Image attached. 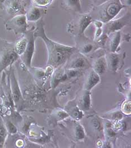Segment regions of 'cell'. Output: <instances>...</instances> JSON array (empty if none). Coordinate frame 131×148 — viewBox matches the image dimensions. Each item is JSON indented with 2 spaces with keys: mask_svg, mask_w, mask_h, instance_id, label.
Segmentation results:
<instances>
[{
  "mask_svg": "<svg viewBox=\"0 0 131 148\" xmlns=\"http://www.w3.org/2000/svg\"><path fill=\"white\" fill-rule=\"evenodd\" d=\"M6 136V132L5 128L0 126V145H2Z\"/></svg>",
  "mask_w": 131,
  "mask_h": 148,
  "instance_id": "23",
  "label": "cell"
},
{
  "mask_svg": "<svg viewBox=\"0 0 131 148\" xmlns=\"http://www.w3.org/2000/svg\"><path fill=\"white\" fill-rule=\"evenodd\" d=\"M92 22V19L91 16L88 15H83L78 20V27L79 34L81 35L83 34L85 30Z\"/></svg>",
  "mask_w": 131,
  "mask_h": 148,
  "instance_id": "13",
  "label": "cell"
},
{
  "mask_svg": "<svg viewBox=\"0 0 131 148\" xmlns=\"http://www.w3.org/2000/svg\"><path fill=\"white\" fill-rule=\"evenodd\" d=\"M100 81V75L96 73L93 69L88 73L86 78L84 90L90 91L96 85H98Z\"/></svg>",
  "mask_w": 131,
  "mask_h": 148,
  "instance_id": "8",
  "label": "cell"
},
{
  "mask_svg": "<svg viewBox=\"0 0 131 148\" xmlns=\"http://www.w3.org/2000/svg\"><path fill=\"white\" fill-rule=\"evenodd\" d=\"M109 42L108 44V49L110 53H115L120 44L121 36L120 31L114 32L111 34Z\"/></svg>",
  "mask_w": 131,
  "mask_h": 148,
  "instance_id": "11",
  "label": "cell"
},
{
  "mask_svg": "<svg viewBox=\"0 0 131 148\" xmlns=\"http://www.w3.org/2000/svg\"><path fill=\"white\" fill-rule=\"evenodd\" d=\"M93 49V45L91 43H87L82 46L81 50V51L83 54L86 55L91 52Z\"/></svg>",
  "mask_w": 131,
  "mask_h": 148,
  "instance_id": "21",
  "label": "cell"
},
{
  "mask_svg": "<svg viewBox=\"0 0 131 148\" xmlns=\"http://www.w3.org/2000/svg\"><path fill=\"white\" fill-rule=\"evenodd\" d=\"M18 56L14 49L9 48L3 50L0 54V71L16 61Z\"/></svg>",
  "mask_w": 131,
  "mask_h": 148,
  "instance_id": "4",
  "label": "cell"
},
{
  "mask_svg": "<svg viewBox=\"0 0 131 148\" xmlns=\"http://www.w3.org/2000/svg\"><path fill=\"white\" fill-rule=\"evenodd\" d=\"M53 0H32L33 6L37 7H46L51 3Z\"/></svg>",
  "mask_w": 131,
  "mask_h": 148,
  "instance_id": "19",
  "label": "cell"
},
{
  "mask_svg": "<svg viewBox=\"0 0 131 148\" xmlns=\"http://www.w3.org/2000/svg\"><path fill=\"white\" fill-rule=\"evenodd\" d=\"M107 66L113 72L116 71L120 68L121 58L120 55L115 53H110L105 55Z\"/></svg>",
  "mask_w": 131,
  "mask_h": 148,
  "instance_id": "5",
  "label": "cell"
},
{
  "mask_svg": "<svg viewBox=\"0 0 131 148\" xmlns=\"http://www.w3.org/2000/svg\"><path fill=\"white\" fill-rule=\"evenodd\" d=\"M10 24H11L12 28L18 32H23L27 28V18L26 16L23 14H20L15 16L10 21Z\"/></svg>",
  "mask_w": 131,
  "mask_h": 148,
  "instance_id": "6",
  "label": "cell"
},
{
  "mask_svg": "<svg viewBox=\"0 0 131 148\" xmlns=\"http://www.w3.org/2000/svg\"><path fill=\"white\" fill-rule=\"evenodd\" d=\"M25 16L27 20L28 21H37L42 16V10L39 7L34 6L28 10Z\"/></svg>",
  "mask_w": 131,
  "mask_h": 148,
  "instance_id": "12",
  "label": "cell"
},
{
  "mask_svg": "<svg viewBox=\"0 0 131 148\" xmlns=\"http://www.w3.org/2000/svg\"><path fill=\"white\" fill-rule=\"evenodd\" d=\"M72 109H69V113L70 114V116L76 120L80 119L83 116L80 109L78 108V106L76 107L74 106H72Z\"/></svg>",
  "mask_w": 131,
  "mask_h": 148,
  "instance_id": "18",
  "label": "cell"
},
{
  "mask_svg": "<svg viewBox=\"0 0 131 148\" xmlns=\"http://www.w3.org/2000/svg\"><path fill=\"white\" fill-rule=\"evenodd\" d=\"M101 5L102 7L99 19L103 23H106L114 19L121 9L126 7L120 3L119 0H110Z\"/></svg>",
  "mask_w": 131,
  "mask_h": 148,
  "instance_id": "2",
  "label": "cell"
},
{
  "mask_svg": "<svg viewBox=\"0 0 131 148\" xmlns=\"http://www.w3.org/2000/svg\"><path fill=\"white\" fill-rule=\"evenodd\" d=\"M121 110L126 115H130L131 114V101H126L123 103Z\"/></svg>",
  "mask_w": 131,
  "mask_h": 148,
  "instance_id": "20",
  "label": "cell"
},
{
  "mask_svg": "<svg viewBox=\"0 0 131 148\" xmlns=\"http://www.w3.org/2000/svg\"><path fill=\"white\" fill-rule=\"evenodd\" d=\"M66 6L70 10L82 12V9L80 0H64Z\"/></svg>",
  "mask_w": 131,
  "mask_h": 148,
  "instance_id": "16",
  "label": "cell"
},
{
  "mask_svg": "<svg viewBox=\"0 0 131 148\" xmlns=\"http://www.w3.org/2000/svg\"><path fill=\"white\" fill-rule=\"evenodd\" d=\"M75 131L76 136L78 139H82L84 138V131L82 126H81L79 125H77Z\"/></svg>",
  "mask_w": 131,
  "mask_h": 148,
  "instance_id": "22",
  "label": "cell"
},
{
  "mask_svg": "<svg viewBox=\"0 0 131 148\" xmlns=\"http://www.w3.org/2000/svg\"><path fill=\"white\" fill-rule=\"evenodd\" d=\"M87 65L86 60L81 56L76 57L72 59L68 65V69H82L86 66Z\"/></svg>",
  "mask_w": 131,
  "mask_h": 148,
  "instance_id": "15",
  "label": "cell"
},
{
  "mask_svg": "<svg viewBox=\"0 0 131 148\" xmlns=\"http://www.w3.org/2000/svg\"><path fill=\"white\" fill-rule=\"evenodd\" d=\"M35 36L44 40L48 51L47 63L53 68H57L64 64L76 50L74 47L66 46L48 38L44 31L42 21L39 22Z\"/></svg>",
  "mask_w": 131,
  "mask_h": 148,
  "instance_id": "1",
  "label": "cell"
},
{
  "mask_svg": "<svg viewBox=\"0 0 131 148\" xmlns=\"http://www.w3.org/2000/svg\"><path fill=\"white\" fill-rule=\"evenodd\" d=\"M130 18V13H127L119 19H113L105 23L103 32L108 35L114 32L119 31L121 29L128 24Z\"/></svg>",
  "mask_w": 131,
  "mask_h": 148,
  "instance_id": "3",
  "label": "cell"
},
{
  "mask_svg": "<svg viewBox=\"0 0 131 148\" xmlns=\"http://www.w3.org/2000/svg\"><path fill=\"white\" fill-rule=\"evenodd\" d=\"M91 106V94L90 91L85 90L83 95L80 97L78 106L80 109L88 110Z\"/></svg>",
  "mask_w": 131,
  "mask_h": 148,
  "instance_id": "14",
  "label": "cell"
},
{
  "mask_svg": "<svg viewBox=\"0 0 131 148\" xmlns=\"http://www.w3.org/2000/svg\"><path fill=\"white\" fill-rule=\"evenodd\" d=\"M34 50V40L33 35H31L29 41L27 43V46L26 49L23 53L22 56H23V60H24V63L28 66H30L32 56H33V53Z\"/></svg>",
  "mask_w": 131,
  "mask_h": 148,
  "instance_id": "7",
  "label": "cell"
},
{
  "mask_svg": "<svg viewBox=\"0 0 131 148\" xmlns=\"http://www.w3.org/2000/svg\"><path fill=\"white\" fill-rule=\"evenodd\" d=\"M110 0H99V5H102L104 4L105 3L109 1Z\"/></svg>",
  "mask_w": 131,
  "mask_h": 148,
  "instance_id": "25",
  "label": "cell"
},
{
  "mask_svg": "<svg viewBox=\"0 0 131 148\" xmlns=\"http://www.w3.org/2000/svg\"><path fill=\"white\" fill-rule=\"evenodd\" d=\"M6 8L11 14H16L22 12L23 8L22 0H5Z\"/></svg>",
  "mask_w": 131,
  "mask_h": 148,
  "instance_id": "9",
  "label": "cell"
},
{
  "mask_svg": "<svg viewBox=\"0 0 131 148\" xmlns=\"http://www.w3.org/2000/svg\"><path fill=\"white\" fill-rule=\"evenodd\" d=\"M92 68L93 70L99 75L104 73L108 68L105 55L96 59L93 63Z\"/></svg>",
  "mask_w": 131,
  "mask_h": 148,
  "instance_id": "10",
  "label": "cell"
},
{
  "mask_svg": "<svg viewBox=\"0 0 131 148\" xmlns=\"http://www.w3.org/2000/svg\"><path fill=\"white\" fill-rule=\"evenodd\" d=\"M119 1H120V3L126 7L128 6H131V0H119Z\"/></svg>",
  "mask_w": 131,
  "mask_h": 148,
  "instance_id": "24",
  "label": "cell"
},
{
  "mask_svg": "<svg viewBox=\"0 0 131 148\" xmlns=\"http://www.w3.org/2000/svg\"><path fill=\"white\" fill-rule=\"evenodd\" d=\"M27 43L28 41L26 38H22L16 43L14 49L17 55L22 56L26 49Z\"/></svg>",
  "mask_w": 131,
  "mask_h": 148,
  "instance_id": "17",
  "label": "cell"
}]
</instances>
